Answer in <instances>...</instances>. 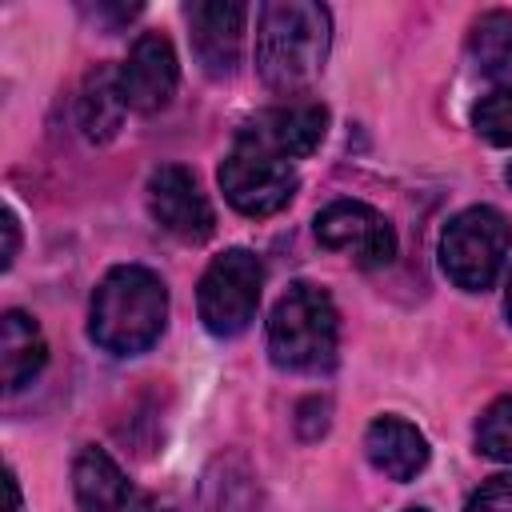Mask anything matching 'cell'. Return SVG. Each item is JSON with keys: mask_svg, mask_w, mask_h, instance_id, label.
<instances>
[{"mask_svg": "<svg viewBox=\"0 0 512 512\" xmlns=\"http://www.w3.org/2000/svg\"><path fill=\"white\" fill-rule=\"evenodd\" d=\"M332 16L312 0H272L256 24V72L272 92H304L328 60Z\"/></svg>", "mask_w": 512, "mask_h": 512, "instance_id": "obj_1", "label": "cell"}, {"mask_svg": "<svg viewBox=\"0 0 512 512\" xmlns=\"http://www.w3.org/2000/svg\"><path fill=\"white\" fill-rule=\"evenodd\" d=\"M168 320V288L144 264L112 268L92 296L88 336L112 356H140L148 352Z\"/></svg>", "mask_w": 512, "mask_h": 512, "instance_id": "obj_2", "label": "cell"}, {"mask_svg": "<svg viewBox=\"0 0 512 512\" xmlns=\"http://www.w3.org/2000/svg\"><path fill=\"white\" fill-rule=\"evenodd\" d=\"M336 304L316 284H292L268 316V356L288 372H324L336 360Z\"/></svg>", "mask_w": 512, "mask_h": 512, "instance_id": "obj_3", "label": "cell"}, {"mask_svg": "<svg viewBox=\"0 0 512 512\" xmlns=\"http://www.w3.org/2000/svg\"><path fill=\"white\" fill-rule=\"evenodd\" d=\"M512 244V224L492 204H472L456 212L440 232V268L464 292H484L504 268Z\"/></svg>", "mask_w": 512, "mask_h": 512, "instance_id": "obj_4", "label": "cell"}, {"mask_svg": "<svg viewBox=\"0 0 512 512\" xmlns=\"http://www.w3.org/2000/svg\"><path fill=\"white\" fill-rule=\"evenodd\" d=\"M260 288H264V264L248 248H228L220 252L208 272L200 276L196 308L200 320L212 336H240L260 308Z\"/></svg>", "mask_w": 512, "mask_h": 512, "instance_id": "obj_5", "label": "cell"}, {"mask_svg": "<svg viewBox=\"0 0 512 512\" xmlns=\"http://www.w3.org/2000/svg\"><path fill=\"white\" fill-rule=\"evenodd\" d=\"M220 188H224V200L240 216L260 220V216L280 212L296 196L300 176H296L292 160H280L256 144L232 140V152L220 164Z\"/></svg>", "mask_w": 512, "mask_h": 512, "instance_id": "obj_6", "label": "cell"}, {"mask_svg": "<svg viewBox=\"0 0 512 512\" xmlns=\"http://www.w3.org/2000/svg\"><path fill=\"white\" fill-rule=\"evenodd\" d=\"M316 240L332 252H348L360 268H384L396 256V232L372 204L360 200H332L312 220Z\"/></svg>", "mask_w": 512, "mask_h": 512, "instance_id": "obj_7", "label": "cell"}, {"mask_svg": "<svg viewBox=\"0 0 512 512\" xmlns=\"http://www.w3.org/2000/svg\"><path fill=\"white\" fill-rule=\"evenodd\" d=\"M148 212L184 244H200L216 232V212L200 192V180L184 164H160L148 176Z\"/></svg>", "mask_w": 512, "mask_h": 512, "instance_id": "obj_8", "label": "cell"}, {"mask_svg": "<svg viewBox=\"0 0 512 512\" xmlns=\"http://www.w3.org/2000/svg\"><path fill=\"white\" fill-rule=\"evenodd\" d=\"M324 128H328V108L324 104L292 100V104H276V108H264V112L248 116L240 124L236 140L256 144V148H264L280 160H300V156L320 148Z\"/></svg>", "mask_w": 512, "mask_h": 512, "instance_id": "obj_9", "label": "cell"}, {"mask_svg": "<svg viewBox=\"0 0 512 512\" xmlns=\"http://www.w3.org/2000/svg\"><path fill=\"white\" fill-rule=\"evenodd\" d=\"M176 80H180V68H176V52H172V40L160 36V32H144L136 36V44L128 48V60L120 64V92H124V104L132 112H160L168 108L172 92H176Z\"/></svg>", "mask_w": 512, "mask_h": 512, "instance_id": "obj_10", "label": "cell"}, {"mask_svg": "<svg viewBox=\"0 0 512 512\" xmlns=\"http://www.w3.org/2000/svg\"><path fill=\"white\" fill-rule=\"evenodd\" d=\"M248 4L240 0H200L188 8L192 52L208 76H232L244 48Z\"/></svg>", "mask_w": 512, "mask_h": 512, "instance_id": "obj_11", "label": "cell"}, {"mask_svg": "<svg viewBox=\"0 0 512 512\" xmlns=\"http://www.w3.org/2000/svg\"><path fill=\"white\" fill-rule=\"evenodd\" d=\"M364 456L380 476L404 484V480H416L424 472L428 440H424V432L416 424H408L400 416H380L364 432Z\"/></svg>", "mask_w": 512, "mask_h": 512, "instance_id": "obj_12", "label": "cell"}, {"mask_svg": "<svg viewBox=\"0 0 512 512\" xmlns=\"http://www.w3.org/2000/svg\"><path fill=\"white\" fill-rule=\"evenodd\" d=\"M124 92H120V68H92L80 84V100H76V124H80V136L92 140V144H108L120 124H124Z\"/></svg>", "mask_w": 512, "mask_h": 512, "instance_id": "obj_13", "label": "cell"}, {"mask_svg": "<svg viewBox=\"0 0 512 512\" xmlns=\"http://www.w3.org/2000/svg\"><path fill=\"white\" fill-rule=\"evenodd\" d=\"M72 492H76L80 512H124L128 508V480H124L120 464L96 444L76 452Z\"/></svg>", "mask_w": 512, "mask_h": 512, "instance_id": "obj_14", "label": "cell"}, {"mask_svg": "<svg viewBox=\"0 0 512 512\" xmlns=\"http://www.w3.org/2000/svg\"><path fill=\"white\" fill-rule=\"evenodd\" d=\"M48 360V344L44 332L32 316L24 312H4V332H0V372H4V388L20 392L24 384L36 380V372Z\"/></svg>", "mask_w": 512, "mask_h": 512, "instance_id": "obj_15", "label": "cell"}, {"mask_svg": "<svg viewBox=\"0 0 512 512\" xmlns=\"http://www.w3.org/2000/svg\"><path fill=\"white\" fill-rule=\"evenodd\" d=\"M468 56H472V68L496 84L512 80V12L508 8H496V12H484L472 32H468Z\"/></svg>", "mask_w": 512, "mask_h": 512, "instance_id": "obj_16", "label": "cell"}, {"mask_svg": "<svg viewBox=\"0 0 512 512\" xmlns=\"http://www.w3.org/2000/svg\"><path fill=\"white\" fill-rule=\"evenodd\" d=\"M472 128L488 144H512V80L484 92L472 108Z\"/></svg>", "mask_w": 512, "mask_h": 512, "instance_id": "obj_17", "label": "cell"}, {"mask_svg": "<svg viewBox=\"0 0 512 512\" xmlns=\"http://www.w3.org/2000/svg\"><path fill=\"white\" fill-rule=\"evenodd\" d=\"M476 448L492 460L512 464V396L492 400L476 420Z\"/></svg>", "mask_w": 512, "mask_h": 512, "instance_id": "obj_18", "label": "cell"}, {"mask_svg": "<svg viewBox=\"0 0 512 512\" xmlns=\"http://www.w3.org/2000/svg\"><path fill=\"white\" fill-rule=\"evenodd\" d=\"M464 512H512V472L488 476L464 504Z\"/></svg>", "mask_w": 512, "mask_h": 512, "instance_id": "obj_19", "label": "cell"}, {"mask_svg": "<svg viewBox=\"0 0 512 512\" xmlns=\"http://www.w3.org/2000/svg\"><path fill=\"white\" fill-rule=\"evenodd\" d=\"M16 248H20L16 216H12V212H4V268H12V260H16Z\"/></svg>", "mask_w": 512, "mask_h": 512, "instance_id": "obj_20", "label": "cell"}, {"mask_svg": "<svg viewBox=\"0 0 512 512\" xmlns=\"http://www.w3.org/2000/svg\"><path fill=\"white\" fill-rule=\"evenodd\" d=\"M504 312H508V324H512V276H508V288H504Z\"/></svg>", "mask_w": 512, "mask_h": 512, "instance_id": "obj_21", "label": "cell"}, {"mask_svg": "<svg viewBox=\"0 0 512 512\" xmlns=\"http://www.w3.org/2000/svg\"><path fill=\"white\" fill-rule=\"evenodd\" d=\"M508 184H512V164H508Z\"/></svg>", "mask_w": 512, "mask_h": 512, "instance_id": "obj_22", "label": "cell"}, {"mask_svg": "<svg viewBox=\"0 0 512 512\" xmlns=\"http://www.w3.org/2000/svg\"><path fill=\"white\" fill-rule=\"evenodd\" d=\"M404 512H424V508H404Z\"/></svg>", "mask_w": 512, "mask_h": 512, "instance_id": "obj_23", "label": "cell"}]
</instances>
